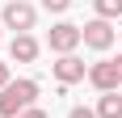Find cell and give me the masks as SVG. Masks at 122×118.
Returning a JSON list of instances; mask_svg holds the SVG:
<instances>
[{
    "mask_svg": "<svg viewBox=\"0 0 122 118\" xmlns=\"http://www.w3.org/2000/svg\"><path fill=\"white\" fill-rule=\"evenodd\" d=\"M38 101V80H13L0 93V118H21L25 110H34Z\"/></svg>",
    "mask_w": 122,
    "mask_h": 118,
    "instance_id": "6da1fadb",
    "label": "cell"
},
{
    "mask_svg": "<svg viewBox=\"0 0 122 118\" xmlns=\"http://www.w3.org/2000/svg\"><path fill=\"white\" fill-rule=\"evenodd\" d=\"M0 21L9 25V30H17V34H30L34 21H38V9L30 4V0H9L4 13H0Z\"/></svg>",
    "mask_w": 122,
    "mask_h": 118,
    "instance_id": "7a4b0ae2",
    "label": "cell"
},
{
    "mask_svg": "<svg viewBox=\"0 0 122 118\" xmlns=\"http://www.w3.org/2000/svg\"><path fill=\"white\" fill-rule=\"evenodd\" d=\"M80 42H84V30H80V25H72V21L51 25V34H46V47L55 51V55H72Z\"/></svg>",
    "mask_w": 122,
    "mask_h": 118,
    "instance_id": "3957f363",
    "label": "cell"
},
{
    "mask_svg": "<svg viewBox=\"0 0 122 118\" xmlns=\"http://www.w3.org/2000/svg\"><path fill=\"white\" fill-rule=\"evenodd\" d=\"M88 84L97 89V93H118L122 80H118V68H114V59H101L88 68Z\"/></svg>",
    "mask_w": 122,
    "mask_h": 118,
    "instance_id": "277c9868",
    "label": "cell"
},
{
    "mask_svg": "<svg viewBox=\"0 0 122 118\" xmlns=\"http://www.w3.org/2000/svg\"><path fill=\"white\" fill-rule=\"evenodd\" d=\"M80 30H84V47H93V51H110L114 47V25L105 21V17H93V21H84Z\"/></svg>",
    "mask_w": 122,
    "mask_h": 118,
    "instance_id": "5b68a950",
    "label": "cell"
},
{
    "mask_svg": "<svg viewBox=\"0 0 122 118\" xmlns=\"http://www.w3.org/2000/svg\"><path fill=\"white\" fill-rule=\"evenodd\" d=\"M51 72H55V80L67 89V84H76V80H84L88 76V68H84V59H76V55H59V63H51Z\"/></svg>",
    "mask_w": 122,
    "mask_h": 118,
    "instance_id": "8992f818",
    "label": "cell"
},
{
    "mask_svg": "<svg viewBox=\"0 0 122 118\" xmlns=\"http://www.w3.org/2000/svg\"><path fill=\"white\" fill-rule=\"evenodd\" d=\"M38 51H42V47H38L34 34H13V42H9V59H13V63H34Z\"/></svg>",
    "mask_w": 122,
    "mask_h": 118,
    "instance_id": "52a82bcc",
    "label": "cell"
},
{
    "mask_svg": "<svg viewBox=\"0 0 122 118\" xmlns=\"http://www.w3.org/2000/svg\"><path fill=\"white\" fill-rule=\"evenodd\" d=\"M97 118H122V93H101Z\"/></svg>",
    "mask_w": 122,
    "mask_h": 118,
    "instance_id": "ba28073f",
    "label": "cell"
},
{
    "mask_svg": "<svg viewBox=\"0 0 122 118\" xmlns=\"http://www.w3.org/2000/svg\"><path fill=\"white\" fill-rule=\"evenodd\" d=\"M93 9H97V17L114 21V17H122V0H93Z\"/></svg>",
    "mask_w": 122,
    "mask_h": 118,
    "instance_id": "9c48e42d",
    "label": "cell"
},
{
    "mask_svg": "<svg viewBox=\"0 0 122 118\" xmlns=\"http://www.w3.org/2000/svg\"><path fill=\"white\" fill-rule=\"evenodd\" d=\"M42 9H46V13H67L72 0H42Z\"/></svg>",
    "mask_w": 122,
    "mask_h": 118,
    "instance_id": "30bf717a",
    "label": "cell"
},
{
    "mask_svg": "<svg viewBox=\"0 0 122 118\" xmlns=\"http://www.w3.org/2000/svg\"><path fill=\"white\" fill-rule=\"evenodd\" d=\"M67 118H97V110H88V106H76V110H67Z\"/></svg>",
    "mask_w": 122,
    "mask_h": 118,
    "instance_id": "8fae6325",
    "label": "cell"
},
{
    "mask_svg": "<svg viewBox=\"0 0 122 118\" xmlns=\"http://www.w3.org/2000/svg\"><path fill=\"white\" fill-rule=\"evenodd\" d=\"M9 84H13V80H9V63H0V93H4Z\"/></svg>",
    "mask_w": 122,
    "mask_h": 118,
    "instance_id": "7c38bea8",
    "label": "cell"
},
{
    "mask_svg": "<svg viewBox=\"0 0 122 118\" xmlns=\"http://www.w3.org/2000/svg\"><path fill=\"white\" fill-rule=\"evenodd\" d=\"M21 118H51V114H46V110H38V106H34V110H25Z\"/></svg>",
    "mask_w": 122,
    "mask_h": 118,
    "instance_id": "4fadbf2b",
    "label": "cell"
},
{
    "mask_svg": "<svg viewBox=\"0 0 122 118\" xmlns=\"http://www.w3.org/2000/svg\"><path fill=\"white\" fill-rule=\"evenodd\" d=\"M114 68H118V80H122V55H118V59H114Z\"/></svg>",
    "mask_w": 122,
    "mask_h": 118,
    "instance_id": "5bb4252c",
    "label": "cell"
}]
</instances>
